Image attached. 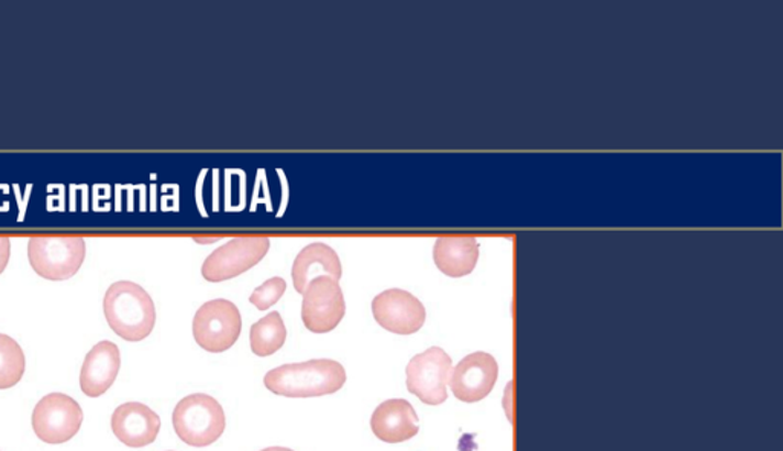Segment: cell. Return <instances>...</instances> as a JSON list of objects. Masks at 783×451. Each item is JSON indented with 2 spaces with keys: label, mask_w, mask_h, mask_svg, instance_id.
Listing matches in <instances>:
<instances>
[{
  "label": "cell",
  "mask_w": 783,
  "mask_h": 451,
  "mask_svg": "<svg viewBox=\"0 0 783 451\" xmlns=\"http://www.w3.org/2000/svg\"><path fill=\"white\" fill-rule=\"evenodd\" d=\"M106 321L121 339L139 343L151 336L156 323L154 300L133 282L111 285L103 300Z\"/></svg>",
  "instance_id": "7a4b0ae2"
},
{
  "label": "cell",
  "mask_w": 783,
  "mask_h": 451,
  "mask_svg": "<svg viewBox=\"0 0 783 451\" xmlns=\"http://www.w3.org/2000/svg\"><path fill=\"white\" fill-rule=\"evenodd\" d=\"M346 314L342 286L332 277L315 278L304 292L301 321L308 331L328 333L339 327Z\"/></svg>",
  "instance_id": "9c48e42d"
},
{
  "label": "cell",
  "mask_w": 783,
  "mask_h": 451,
  "mask_svg": "<svg viewBox=\"0 0 783 451\" xmlns=\"http://www.w3.org/2000/svg\"><path fill=\"white\" fill-rule=\"evenodd\" d=\"M121 366L120 349L112 341H100L86 355L80 372L81 392L89 398H98L111 389Z\"/></svg>",
  "instance_id": "5bb4252c"
},
{
  "label": "cell",
  "mask_w": 783,
  "mask_h": 451,
  "mask_svg": "<svg viewBox=\"0 0 783 451\" xmlns=\"http://www.w3.org/2000/svg\"><path fill=\"white\" fill-rule=\"evenodd\" d=\"M372 314L379 327L398 336H412L424 327L426 308L405 289H387L372 300Z\"/></svg>",
  "instance_id": "30bf717a"
},
{
  "label": "cell",
  "mask_w": 783,
  "mask_h": 451,
  "mask_svg": "<svg viewBox=\"0 0 783 451\" xmlns=\"http://www.w3.org/2000/svg\"><path fill=\"white\" fill-rule=\"evenodd\" d=\"M343 270L339 254L327 243H309L297 254L293 264V284L296 292L304 294L307 286L315 278L328 276L339 282L342 278Z\"/></svg>",
  "instance_id": "9a60e30c"
},
{
  "label": "cell",
  "mask_w": 783,
  "mask_h": 451,
  "mask_svg": "<svg viewBox=\"0 0 783 451\" xmlns=\"http://www.w3.org/2000/svg\"><path fill=\"white\" fill-rule=\"evenodd\" d=\"M346 371L339 361L319 359L284 364L265 375L266 389L287 398H317L342 391Z\"/></svg>",
  "instance_id": "6da1fadb"
},
{
  "label": "cell",
  "mask_w": 783,
  "mask_h": 451,
  "mask_svg": "<svg viewBox=\"0 0 783 451\" xmlns=\"http://www.w3.org/2000/svg\"><path fill=\"white\" fill-rule=\"evenodd\" d=\"M261 451H294V450L287 449V447H268V449H264Z\"/></svg>",
  "instance_id": "44dd1931"
},
{
  "label": "cell",
  "mask_w": 783,
  "mask_h": 451,
  "mask_svg": "<svg viewBox=\"0 0 783 451\" xmlns=\"http://www.w3.org/2000/svg\"><path fill=\"white\" fill-rule=\"evenodd\" d=\"M287 341V328L279 312H269L250 329V346L254 355L272 356L284 348Z\"/></svg>",
  "instance_id": "e0dca14e"
},
{
  "label": "cell",
  "mask_w": 783,
  "mask_h": 451,
  "mask_svg": "<svg viewBox=\"0 0 783 451\" xmlns=\"http://www.w3.org/2000/svg\"><path fill=\"white\" fill-rule=\"evenodd\" d=\"M371 429L379 441L401 444L417 437L418 415L407 399L395 398L379 404L371 417Z\"/></svg>",
  "instance_id": "4fadbf2b"
},
{
  "label": "cell",
  "mask_w": 783,
  "mask_h": 451,
  "mask_svg": "<svg viewBox=\"0 0 783 451\" xmlns=\"http://www.w3.org/2000/svg\"><path fill=\"white\" fill-rule=\"evenodd\" d=\"M111 427L124 446L143 449L154 444L158 438L162 419L146 404L124 403L113 411Z\"/></svg>",
  "instance_id": "7c38bea8"
},
{
  "label": "cell",
  "mask_w": 783,
  "mask_h": 451,
  "mask_svg": "<svg viewBox=\"0 0 783 451\" xmlns=\"http://www.w3.org/2000/svg\"><path fill=\"white\" fill-rule=\"evenodd\" d=\"M499 375L495 356L487 352H475L462 359L452 376L450 387L453 395L462 403H479L487 398Z\"/></svg>",
  "instance_id": "8fae6325"
},
{
  "label": "cell",
  "mask_w": 783,
  "mask_h": 451,
  "mask_svg": "<svg viewBox=\"0 0 783 451\" xmlns=\"http://www.w3.org/2000/svg\"><path fill=\"white\" fill-rule=\"evenodd\" d=\"M25 369L26 360L21 344L10 336L0 333V391L11 389L21 383Z\"/></svg>",
  "instance_id": "ac0fdd59"
},
{
  "label": "cell",
  "mask_w": 783,
  "mask_h": 451,
  "mask_svg": "<svg viewBox=\"0 0 783 451\" xmlns=\"http://www.w3.org/2000/svg\"><path fill=\"white\" fill-rule=\"evenodd\" d=\"M285 292H287V282L282 277H273L254 289V293L250 296V301L260 311H266L284 297Z\"/></svg>",
  "instance_id": "d6986e66"
},
{
  "label": "cell",
  "mask_w": 783,
  "mask_h": 451,
  "mask_svg": "<svg viewBox=\"0 0 783 451\" xmlns=\"http://www.w3.org/2000/svg\"><path fill=\"white\" fill-rule=\"evenodd\" d=\"M407 391L427 406L448 402V384L452 376V359L444 349L429 348L413 356L406 367Z\"/></svg>",
  "instance_id": "8992f818"
},
{
  "label": "cell",
  "mask_w": 783,
  "mask_h": 451,
  "mask_svg": "<svg viewBox=\"0 0 783 451\" xmlns=\"http://www.w3.org/2000/svg\"><path fill=\"white\" fill-rule=\"evenodd\" d=\"M84 424V410L76 399L65 394L43 396L33 411L34 433L46 444L70 441Z\"/></svg>",
  "instance_id": "52a82bcc"
},
{
  "label": "cell",
  "mask_w": 783,
  "mask_h": 451,
  "mask_svg": "<svg viewBox=\"0 0 783 451\" xmlns=\"http://www.w3.org/2000/svg\"><path fill=\"white\" fill-rule=\"evenodd\" d=\"M175 433L184 444L202 449L214 444L224 435L227 418L224 407L207 394L186 396L174 410Z\"/></svg>",
  "instance_id": "3957f363"
},
{
  "label": "cell",
  "mask_w": 783,
  "mask_h": 451,
  "mask_svg": "<svg viewBox=\"0 0 783 451\" xmlns=\"http://www.w3.org/2000/svg\"><path fill=\"white\" fill-rule=\"evenodd\" d=\"M11 256V241L10 238L0 237V274L5 271L8 262H10Z\"/></svg>",
  "instance_id": "ffe728a7"
},
{
  "label": "cell",
  "mask_w": 783,
  "mask_h": 451,
  "mask_svg": "<svg viewBox=\"0 0 783 451\" xmlns=\"http://www.w3.org/2000/svg\"><path fill=\"white\" fill-rule=\"evenodd\" d=\"M433 261L445 276L460 278L468 276L479 261V243L475 238L445 237L437 239Z\"/></svg>",
  "instance_id": "2e32d148"
},
{
  "label": "cell",
  "mask_w": 783,
  "mask_h": 451,
  "mask_svg": "<svg viewBox=\"0 0 783 451\" xmlns=\"http://www.w3.org/2000/svg\"><path fill=\"white\" fill-rule=\"evenodd\" d=\"M242 332V317L233 301H207L195 314L196 343L210 354H222L233 348Z\"/></svg>",
  "instance_id": "5b68a950"
},
{
  "label": "cell",
  "mask_w": 783,
  "mask_h": 451,
  "mask_svg": "<svg viewBox=\"0 0 783 451\" xmlns=\"http://www.w3.org/2000/svg\"><path fill=\"white\" fill-rule=\"evenodd\" d=\"M269 250L264 237L236 238L214 250L202 264V277L211 284L230 280L260 264Z\"/></svg>",
  "instance_id": "ba28073f"
},
{
  "label": "cell",
  "mask_w": 783,
  "mask_h": 451,
  "mask_svg": "<svg viewBox=\"0 0 783 451\" xmlns=\"http://www.w3.org/2000/svg\"><path fill=\"white\" fill-rule=\"evenodd\" d=\"M86 242L78 237H34L29 243L31 268L46 280L64 282L84 265Z\"/></svg>",
  "instance_id": "277c9868"
}]
</instances>
